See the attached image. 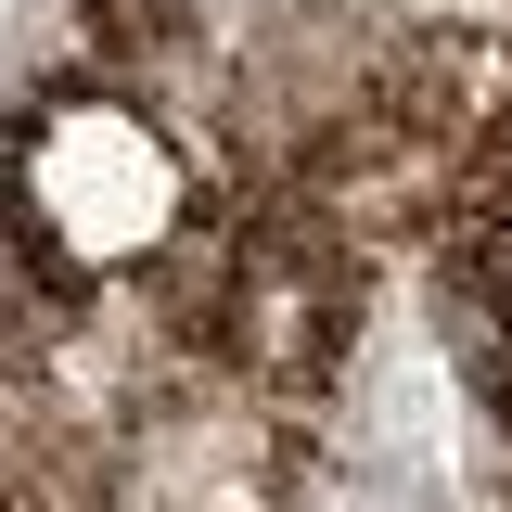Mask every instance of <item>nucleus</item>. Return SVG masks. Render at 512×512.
<instances>
[{"instance_id": "f257e3e1", "label": "nucleus", "mask_w": 512, "mask_h": 512, "mask_svg": "<svg viewBox=\"0 0 512 512\" xmlns=\"http://www.w3.org/2000/svg\"><path fill=\"white\" fill-rule=\"evenodd\" d=\"M26 205H39V231L64 256H141L167 244V218H180V167H167V141L128 116V103H64L39 141H26Z\"/></svg>"}]
</instances>
